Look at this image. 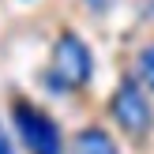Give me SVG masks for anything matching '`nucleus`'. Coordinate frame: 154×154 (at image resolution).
<instances>
[{
  "mask_svg": "<svg viewBox=\"0 0 154 154\" xmlns=\"http://www.w3.org/2000/svg\"><path fill=\"white\" fill-rule=\"evenodd\" d=\"M94 75V57H90V45L83 42L79 34H60L57 45H53V64H49V90L57 94H68V90H83Z\"/></svg>",
  "mask_w": 154,
  "mask_h": 154,
  "instance_id": "1",
  "label": "nucleus"
},
{
  "mask_svg": "<svg viewBox=\"0 0 154 154\" xmlns=\"http://www.w3.org/2000/svg\"><path fill=\"white\" fill-rule=\"evenodd\" d=\"M11 120H15V132H19L23 147L30 154H64V135H60L57 120L45 109H38L34 102L15 98L11 102Z\"/></svg>",
  "mask_w": 154,
  "mask_h": 154,
  "instance_id": "2",
  "label": "nucleus"
},
{
  "mask_svg": "<svg viewBox=\"0 0 154 154\" xmlns=\"http://www.w3.org/2000/svg\"><path fill=\"white\" fill-rule=\"evenodd\" d=\"M109 113H113V120H117V128L128 132L132 139H143L154 128V109L147 102V90L135 79H124L117 87V94H113V102H109Z\"/></svg>",
  "mask_w": 154,
  "mask_h": 154,
  "instance_id": "3",
  "label": "nucleus"
},
{
  "mask_svg": "<svg viewBox=\"0 0 154 154\" xmlns=\"http://www.w3.org/2000/svg\"><path fill=\"white\" fill-rule=\"evenodd\" d=\"M72 154H120L105 128H83L72 139Z\"/></svg>",
  "mask_w": 154,
  "mask_h": 154,
  "instance_id": "4",
  "label": "nucleus"
},
{
  "mask_svg": "<svg viewBox=\"0 0 154 154\" xmlns=\"http://www.w3.org/2000/svg\"><path fill=\"white\" fill-rule=\"evenodd\" d=\"M135 72H139V83H143V87L154 90V42L139 49V57H135Z\"/></svg>",
  "mask_w": 154,
  "mask_h": 154,
  "instance_id": "5",
  "label": "nucleus"
},
{
  "mask_svg": "<svg viewBox=\"0 0 154 154\" xmlns=\"http://www.w3.org/2000/svg\"><path fill=\"white\" fill-rule=\"evenodd\" d=\"M0 154H11V143H8L4 135H0Z\"/></svg>",
  "mask_w": 154,
  "mask_h": 154,
  "instance_id": "6",
  "label": "nucleus"
},
{
  "mask_svg": "<svg viewBox=\"0 0 154 154\" xmlns=\"http://www.w3.org/2000/svg\"><path fill=\"white\" fill-rule=\"evenodd\" d=\"M150 11H154V8H150Z\"/></svg>",
  "mask_w": 154,
  "mask_h": 154,
  "instance_id": "7",
  "label": "nucleus"
}]
</instances>
